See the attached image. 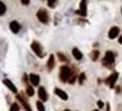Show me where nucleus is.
<instances>
[{"label": "nucleus", "mask_w": 122, "mask_h": 111, "mask_svg": "<svg viewBox=\"0 0 122 111\" xmlns=\"http://www.w3.org/2000/svg\"><path fill=\"white\" fill-rule=\"evenodd\" d=\"M70 76H71V69H70L69 67L67 66H62L60 68V80L61 82H68L70 78Z\"/></svg>", "instance_id": "1"}, {"label": "nucleus", "mask_w": 122, "mask_h": 111, "mask_svg": "<svg viewBox=\"0 0 122 111\" xmlns=\"http://www.w3.org/2000/svg\"><path fill=\"white\" fill-rule=\"evenodd\" d=\"M30 48L33 50V52H34L36 56L39 58H42L44 56V52H43V49H42V47L40 44L39 42H36V41H33L32 42V44H30Z\"/></svg>", "instance_id": "2"}, {"label": "nucleus", "mask_w": 122, "mask_h": 111, "mask_svg": "<svg viewBox=\"0 0 122 111\" xmlns=\"http://www.w3.org/2000/svg\"><path fill=\"white\" fill-rule=\"evenodd\" d=\"M36 15H37V18H39V21L41 23L46 24V23L49 22V15H48V11H46L45 9H40Z\"/></svg>", "instance_id": "3"}, {"label": "nucleus", "mask_w": 122, "mask_h": 111, "mask_svg": "<svg viewBox=\"0 0 122 111\" xmlns=\"http://www.w3.org/2000/svg\"><path fill=\"white\" fill-rule=\"evenodd\" d=\"M114 62V53L112 51H106L105 57L103 59V63L104 65H112Z\"/></svg>", "instance_id": "4"}, {"label": "nucleus", "mask_w": 122, "mask_h": 111, "mask_svg": "<svg viewBox=\"0 0 122 111\" xmlns=\"http://www.w3.org/2000/svg\"><path fill=\"white\" fill-rule=\"evenodd\" d=\"M119 77V74L118 73H113L112 75H110L107 77V79H106V84L109 85L110 87H114V85H115V82L118 79Z\"/></svg>", "instance_id": "5"}, {"label": "nucleus", "mask_w": 122, "mask_h": 111, "mask_svg": "<svg viewBox=\"0 0 122 111\" xmlns=\"http://www.w3.org/2000/svg\"><path fill=\"white\" fill-rule=\"evenodd\" d=\"M87 2L86 1H80V4H79V10H77L76 13L80 15V16H86V13H87Z\"/></svg>", "instance_id": "6"}, {"label": "nucleus", "mask_w": 122, "mask_h": 111, "mask_svg": "<svg viewBox=\"0 0 122 111\" xmlns=\"http://www.w3.org/2000/svg\"><path fill=\"white\" fill-rule=\"evenodd\" d=\"M17 100H18V101H19L20 103H22L23 107H24V109H25L26 111H32V109H30V104H28V102H27L26 100L23 98L20 94H18V95H17Z\"/></svg>", "instance_id": "7"}, {"label": "nucleus", "mask_w": 122, "mask_h": 111, "mask_svg": "<svg viewBox=\"0 0 122 111\" xmlns=\"http://www.w3.org/2000/svg\"><path fill=\"white\" fill-rule=\"evenodd\" d=\"M119 32H120V28L118 26H113L109 32V37L110 39H115L119 35Z\"/></svg>", "instance_id": "8"}, {"label": "nucleus", "mask_w": 122, "mask_h": 111, "mask_svg": "<svg viewBox=\"0 0 122 111\" xmlns=\"http://www.w3.org/2000/svg\"><path fill=\"white\" fill-rule=\"evenodd\" d=\"M9 27H10L11 32H14V33H18V32H19V30H20V25H19V23L16 22V21L10 22V25H9Z\"/></svg>", "instance_id": "9"}, {"label": "nucleus", "mask_w": 122, "mask_h": 111, "mask_svg": "<svg viewBox=\"0 0 122 111\" xmlns=\"http://www.w3.org/2000/svg\"><path fill=\"white\" fill-rule=\"evenodd\" d=\"M4 84L6 85V86H7V87L13 92V93H17V89H16V86L11 83V80H9V79L6 78V79H4Z\"/></svg>", "instance_id": "10"}, {"label": "nucleus", "mask_w": 122, "mask_h": 111, "mask_svg": "<svg viewBox=\"0 0 122 111\" xmlns=\"http://www.w3.org/2000/svg\"><path fill=\"white\" fill-rule=\"evenodd\" d=\"M30 80L34 86H37V85L40 84V76L36 75V74H30Z\"/></svg>", "instance_id": "11"}, {"label": "nucleus", "mask_w": 122, "mask_h": 111, "mask_svg": "<svg viewBox=\"0 0 122 111\" xmlns=\"http://www.w3.org/2000/svg\"><path fill=\"white\" fill-rule=\"evenodd\" d=\"M54 93L57 94L58 96L60 99H62V100H68V95H67V93H66L65 91H62V90H60V89H56L54 90Z\"/></svg>", "instance_id": "12"}, {"label": "nucleus", "mask_w": 122, "mask_h": 111, "mask_svg": "<svg viewBox=\"0 0 122 111\" xmlns=\"http://www.w3.org/2000/svg\"><path fill=\"white\" fill-rule=\"evenodd\" d=\"M39 96L41 99V101H46L48 100V94H46V91L43 89V87H40L39 89Z\"/></svg>", "instance_id": "13"}, {"label": "nucleus", "mask_w": 122, "mask_h": 111, "mask_svg": "<svg viewBox=\"0 0 122 111\" xmlns=\"http://www.w3.org/2000/svg\"><path fill=\"white\" fill-rule=\"evenodd\" d=\"M72 56H74L77 60H81V59H83V53H81L77 48H74V49H72Z\"/></svg>", "instance_id": "14"}, {"label": "nucleus", "mask_w": 122, "mask_h": 111, "mask_svg": "<svg viewBox=\"0 0 122 111\" xmlns=\"http://www.w3.org/2000/svg\"><path fill=\"white\" fill-rule=\"evenodd\" d=\"M54 66V56L53 54H50V57H49V60H48V68L51 70Z\"/></svg>", "instance_id": "15"}, {"label": "nucleus", "mask_w": 122, "mask_h": 111, "mask_svg": "<svg viewBox=\"0 0 122 111\" xmlns=\"http://www.w3.org/2000/svg\"><path fill=\"white\" fill-rule=\"evenodd\" d=\"M98 56H100V51L98 50H93L91 53V58L93 61H96L97 59H98Z\"/></svg>", "instance_id": "16"}, {"label": "nucleus", "mask_w": 122, "mask_h": 111, "mask_svg": "<svg viewBox=\"0 0 122 111\" xmlns=\"http://www.w3.org/2000/svg\"><path fill=\"white\" fill-rule=\"evenodd\" d=\"M26 94L28 96H33V95H34V87H33V86H27Z\"/></svg>", "instance_id": "17"}, {"label": "nucleus", "mask_w": 122, "mask_h": 111, "mask_svg": "<svg viewBox=\"0 0 122 111\" xmlns=\"http://www.w3.org/2000/svg\"><path fill=\"white\" fill-rule=\"evenodd\" d=\"M36 108H37L39 111H45V108H44L42 101H37V102H36Z\"/></svg>", "instance_id": "18"}, {"label": "nucleus", "mask_w": 122, "mask_h": 111, "mask_svg": "<svg viewBox=\"0 0 122 111\" xmlns=\"http://www.w3.org/2000/svg\"><path fill=\"white\" fill-rule=\"evenodd\" d=\"M6 5L2 2V1H0V16H2L5 13H6Z\"/></svg>", "instance_id": "19"}, {"label": "nucleus", "mask_w": 122, "mask_h": 111, "mask_svg": "<svg viewBox=\"0 0 122 111\" xmlns=\"http://www.w3.org/2000/svg\"><path fill=\"white\" fill-rule=\"evenodd\" d=\"M85 78H86V75H85V73H81V74L79 75V77H78L79 84H83L84 80H85Z\"/></svg>", "instance_id": "20"}, {"label": "nucleus", "mask_w": 122, "mask_h": 111, "mask_svg": "<svg viewBox=\"0 0 122 111\" xmlns=\"http://www.w3.org/2000/svg\"><path fill=\"white\" fill-rule=\"evenodd\" d=\"M10 111H19V106H18L17 103L11 104V107H10Z\"/></svg>", "instance_id": "21"}, {"label": "nucleus", "mask_w": 122, "mask_h": 111, "mask_svg": "<svg viewBox=\"0 0 122 111\" xmlns=\"http://www.w3.org/2000/svg\"><path fill=\"white\" fill-rule=\"evenodd\" d=\"M58 57L60 58V60H61V61H66V60H67V58H66V57H65V56H63V54H62V53H60V52L58 53Z\"/></svg>", "instance_id": "22"}, {"label": "nucleus", "mask_w": 122, "mask_h": 111, "mask_svg": "<svg viewBox=\"0 0 122 111\" xmlns=\"http://www.w3.org/2000/svg\"><path fill=\"white\" fill-rule=\"evenodd\" d=\"M75 80H76V76L71 75V76H70V78H69V83H71V84H72V83H75Z\"/></svg>", "instance_id": "23"}, {"label": "nucleus", "mask_w": 122, "mask_h": 111, "mask_svg": "<svg viewBox=\"0 0 122 111\" xmlns=\"http://www.w3.org/2000/svg\"><path fill=\"white\" fill-rule=\"evenodd\" d=\"M54 4H56V1H54V0H49L48 1L49 7H54Z\"/></svg>", "instance_id": "24"}, {"label": "nucleus", "mask_w": 122, "mask_h": 111, "mask_svg": "<svg viewBox=\"0 0 122 111\" xmlns=\"http://www.w3.org/2000/svg\"><path fill=\"white\" fill-rule=\"evenodd\" d=\"M97 106H98V108H103V107H104V103L100 100V101H97Z\"/></svg>", "instance_id": "25"}, {"label": "nucleus", "mask_w": 122, "mask_h": 111, "mask_svg": "<svg viewBox=\"0 0 122 111\" xmlns=\"http://www.w3.org/2000/svg\"><path fill=\"white\" fill-rule=\"evenodd\" d=\"M22 4L23 5H28L30 4V1H28V0H22Z\"/></svg>", "instance_id": "26"}, {"label": "nucleus", "mask_w": 122, "mask_h": 111, "mask_svg": "<svg viewBox=\"0 0 122 111\" xmlns=\"http://www.w3.org/2000/svg\"><path fill=\"white\" fill-rule=\"evenodd\" d=\"M23 80H24V82H26L27 80V75L26 74H24V76H23Z\"/></svg>", "instance_id": "27"}, {"label": "nucleus", "mask_w": 122, "mask_h": 111, "mask_svg": "<svg viewBox=\"0 0 122 111\" xmlns=\"http://www.w3.org/2000/svg\"><path fill=\"white\" fill-rule=\"evenodd\" d=\"M119 43H120V44H122V35L119 37Z\"/></svg>", "instance_id": "28"}, {"label": "nucleus", "mask_w": 122, "mask_h": 111, "mask_svg": "<svg viewBox=\"0 0 122 111\" xmlns=\"http://www.w3.org/2000/svg\"><path fill=\"white\" fill-rule=\"evenodd\" d=\"M63 111H70V110H69V109H66V110H63Z\"/></svg>", "instance_id": "29"}, {"label": "nucleus", "mask_w": 122, "mask_h": 111, "mask_svg": "<svg viewBox=\"0 0 122 111\" xmlns=\"http://www.w3.org/2000/svg\"><path fill=\"white\" fill-rule=\"evenodd\" d=\"M93 111H100V110H93Z\"/></svg>", "instance_id": "30"}, {"label": "nucleus", "mask_w": 122, "mask_h": 111, "mask_svg": "<svg viewBox=\"0 0 122 111\" xmlns=\"http://www.w3.org/2000/svg\"><path fill=\"white\" fill-rule=\"evenodd\" d=\"M121 11H122V8H121Z\"/></svg>", "instance_id": "31"}]
</instances>
